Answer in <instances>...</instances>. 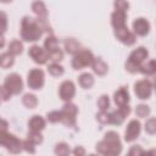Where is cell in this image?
<instances>
[{
    "instance_id": "cell-21",
    "label": "cell",
    "mask_w": 156,
    "mask_h": 156,
    "mask_svg": "<svg viewBox=\"0 0 156 156\" xmlns=\"http://www.w3.org/2000/svg\"><path fill=\"white\" fill-rule=\"evenodd\" d=\"M93 71L98 74V76H104L107 73V65L105 63V61H102L100 57L94 58L93 63H91Z\"/></svg>"
},
{
    "instance_id": "cell-34",
    "label": "cell",
    "mask_w": 156,
    "mask_h": 156,
    "mask_svg": "<svg viewBox=\"0 0 156 156\" xmlns=\"http://www.w3.org/2000/svg\"><path fill=\"white\" fill-rule=\"evenodd\" d=\"M145 130L149 134H156V118H149L145 123Z\"/></svg>"
},
{
    "instance_id": "cell-4",
    "label": "cell",
    "mask_w": 156,
    "mask_h": 156,
    "mask_svg": "<svg viewBox=\"0 0 156 156\" xmlns=\"http://www.w3.org/2000/svg\"><path fill=\"white\" fill-rule=\"evenodd\" d=\"M0 144L12 154H20L23 149V141H21L13 134L7 133L6 130L0 132Z\"/></svg>"
},
{
    "instance_id": "cell-32",
    "label": "cell",
    "mask_w": 156,
    "mask_h": 156,
    "mask_svg": "<svg viewBox=\"0 0 156 156\" xmlns=\"http://www.w3.org/2000/svg\"><path fill=\"white\" fill-rule=\"evenodd\" d=\"M135 115L138 116V117H146V116H149L150 115V108H149V106H146V105H138L136 106V108H135Z\"/></svg>"
},
{
    "instance_id": "cell-16",
    "label": "cell",
    "mask_w": 156,
    "mask_h": 156,
    "mask_svg": "<svg viewBox=\"0 0 156 156\" xmlns=\"http://www.w3.org/2000/svg\"><path fill=\"white\" fill-rule=\"evenodd\" d=\"M115 102L118 107H122V106H126L128 105L129 102V93H128V89L126 87H121L116 93H115Z\"/></svg>"
},
{
    "instance_id": "cell-5",
    "label": "cell",
    "mask_w": 156,
    "mask_h": 156,
    "mask_svg": "<svg viewBox=\"0 0 156 156\" xmlns=\"http://www.w3.org/2000/svg\"><path fill=\"white\" fill-rule=\"evenodd\" d=\"M94 56L91 54V51L82 49L79 52H77L72 60V66L74 69H82L87 66H91L93 61H94Z\"/></svg>"
},
{
    "instance_id": "cell-38",
    "label": "cell",
    "mask_w": 156,
    "mask_h": 156,
    "mask_svg": "<svg viewBox=\"0 0 156 156\" xmlns=\"http://www.w3.org/2000/svg\"><path fill=\"white\" fill-rule=\"evenodd\" d=\"M129 7L128 1L126 0H116L115 1V9L116 10H122V11H127Z\"/></svg>"
},
{
    "instance_id": "cell-39",
    "label": "cell",
    "mask_w": 156,
    "mask_h": 156,
    "mask_svg": "<svg viewBox=\"0 0 156 156\" xmlns=\"http://www.w3.org/2000/svg\"><path fill=\"white\" fill-rule=\"evenodd\" d=\"M145 151L139 146V145H133L132 147H130V150H129V155H141V154H144Z\"/></svg>"
},
{
    "instance_id": "cell-20",
    "label": "cell",
    "mask_w": 156,
    "mask_h": 156,
    "mask_svg": "<svg viewBox=\"0 0 156 156\" xmlns=\"http://www.w3.org/2000/svg\"><path fill=\"white\" fill-rule=\"evenodd\" d=\"M63 44H65V49H66V51H67L68 54L76 55L77 52H79V51L82 50L80 44H79L76 39H73V38H67Z\"/></svg>"
},
{
    "instance_id": "cell-15",
    "label": "cell",
    "mask_w": 156,
    "mask_h": 156,
    "mask_svg": "<svg viewBox=\"0 0 156 156\" xmlns=\"http://www.w3.org/2000/svg\"><path fill=\"white\" fill-rule=\"evenodd\" d=\"M133 29H134V33L136 35H146L150 30V23L145 20V18H136L134 22H133Z\"/></svg>"
},
{
    "instance_id": "cell-26",
    "label": "cell",
    "mask_w": 156,
    "mask_h": 156,
    "mask_svg": "<svg viewBox=\"0 0 156 156\" xmlns=\"http://www.w3.org/2000/svg\"><path fill=\"white\" fill-rule=\"evenodd\" d=\"M44 46H45L48 52H51V51L58 49V41L54 35H49L44 41Z\"/></svg>"
},
{
    "instance_id": "cell-14",
    "label": "cell",
    "mask_w": 156,
    "mask_h": 156,
    "mask_svg": "<svg viewBox=\"0 0 156 156\" xmlns=\"http://www.w3.org/2000/svg\"><path fill=\"white\" fill-rule=\"evenodd\" d=\"M60 98L65 101H69L74 94H76V87L73 84V82L71 80H65L62 82V84L60 85V90H58Z\"/></svg>"
},
{
    "instance_id": "cell-45",
    "label": "cell",
    "mask_w": 156,
    "mask_h": 156,
    "mask_svg": "<svg viewBox=\"0 0 156 156\" xmlns=\"http://www.w3.org/2000/svg\"><path fill=\"white\" fill-rule=\"evenodd\" d=\"M10 1H12V0H1V2H4V4H6V2H10Z\"/></svg>"
},
{
    "instance_id": "cell-13",
    "label": "cell",
    "mask_w": 156,
    "mask_h": 156,
    "mask_svg": "<svg viewBox=\"0 0 156 156\" xmlns=\"http://www.w3.org/2000/svg\"><path fill=\"white\" fill-rule=\"evenodd\" d=\"M129 113H130V107L128 105L118 107V110L110 113V124H116V126L122 124Z\"/></svg>"
},
{
    "instance_id": "cell-23",
    "label": "cell",
    "mask_w": 156,
    "mask_h": 156,
    "mask_svg": "<svg viewBox=\"0 0 156 156\" xmlns=\"http://www.w3.org/2000/svg\"><path fill=\"white\" fill-rule=\"evenodd\" d=\"M79 84H80L82 88L89 89L94 84V77L90 73H83V74L79 76Z\"/></svg>"
},
{
    "instance_id": "cell-22",
    "label": "cell",
    "mask_w": 156,
    "mask_h": 156,
    "mask_svg": "<svg viewBox=\"0 0 156 156\" xmlns=\"http://www.w3.org/2000/svg\"><path fill=\"white\" fill-rule=\"evenodd\" d=\"M140 73L146 76H154L156 74V60H150L146 63H143L139 69Z\"/></svg>"
},
{
    "instance_id": "cell-17",
    "label": "cell",
    "mask_w": 156,
    "mask_h": 156,
    "mask_svg": "<svg viewBox=\"0 0 156 156\" xmlns=\"http://www.w3.org/2000/svg\"><path fill=\"white\" fill-rule=\"evenodd\" d=\"M126 20H127V11L115 10V12L111 16V22L113 28H119L126 26Z\"/></svg>"
},
{
    "instance_id": "cell-30",
    "label": "cell",
    "mask_w": 156,
    "mask_h": 156,
    "mask_svg": "<svg viewBox=\"0 0 156 156\" xmlns=\"http://www.w3.org/2000/svg\"><path fill=\"white\" fill-rule=\"evenodd\" d=\"M27 139H29L30 141H33L35 145L37 144H40L43 141V136H41V134H40L39 130H30L28 133V138Z\"/></svg>"
},
{
    "instance_id": "cell-18",
    "label": "cell",
    "mask_w": 156,
    "mask_h": 156,
    "mask_svg": "<svg viewBox=\"0 0 156 156\" xmlns=\"http://www.w3.org/2000/svg\"><path fill=\"white\" fill-rule=\"evenodd\" d=\"M28 127L30 130H43L45 128V121L41 116L35 115L28 121Z\"/></svg>"
},
{
    "instance_id": "cell-25",
    "label": "cell",
    "mask_w": 156,
    "mask_h": 156,
    "mask_svg": "<svg viewBox=\"0 0 156 156\" xmlns=\"http://www.w3.org/2000/svg\"><path fill=\"white\" fill-rule=\"evenodd\" d=\"M13 62H15L13 55H11L9 51L1 54V56H0V66H1L2 68H9V67H11V66L13 65Z\"/></svg>"
},
{
    "instance_id": "cell-12",
    "label": "cell",
    "mask_w": 156,
    "mask_h": 156,
    "mask_svg": "<svg viewBox=\"0 0 156 156\" xmlns=\"http://www.w3.org/2000/svg\"><path fill=\"white\" fill-rule=\"evenodd\" d=\"M140 129H141L140 122L138 119H132L127 126V129H126V133H124V140L128 141V143L134 141L139 136Z\"/></svg>"
},
{
    "instance_id": "cell-8",
    "label": "cell",
    "mask_w": 156,
    "mask_h": 156,
    "mask_svg": "<svg viewBox=\"0 0 156 156\" xmlns=\"http://www.w3.org/2000/svg\"><path fill=\"white\" fill-rule=\"evenodd\" d=\"M27 83H28V87L30 89H34V90L40 89L44 85V72L39 68L30 69L28 73Z\"/></svg>"
},
{
    "instance_id": "cell-35",
    "label": "cell",
    "mask_w": 156,
    "mask_h": 156,
    "mask_svg": "<svg viewBox=\"0 0 156 156\" xmlns=\"http://www.w3.org/2000/svg\"><path fill=\"white\" fill-rule=\"evenodd\" d=\"M61 119H62V113H61V111H52V112L48 113V121L51 122V123L61 122Z\"/></svg>"
},
{
    "instance_id": "cell-11",
    "label": "cell",
    "mask_w": 156,
    "mask_h": 156,
    "mask_svg": "<svg viewBox=\"0 0 156 156\" xmlns=\"http://www.w3.org/2000/svg\"><path fill=\"white\" fill-rule=\"evenodd\" d=\"M115 35L121 43H123L126 45H133L135 43V35H134V33H132L128 29L127 26L115 28Z\"/></svg>"
},
{
    "instance_id": "cell-44",
    "label": "cell",
    "mask_w": 156,
    "mask_h": 156,
    "mask_svg": "<svg viewBox=\"0 0 156 156\" xmlns=\"http://www.w3.org/2000/svg\"><path fill=\"white\" fill-rule=\"evenodd\" d=\"M149 154H156V150H150V151H147Z\"/></svg>"
},
{
    "instance_id": "cell-10",
    "label": "cell",
    "mask_w": 156,
    "mask_h": 156,
    "mask_svg": "<svg viewBox=\"0 0 156 156\" xmlns=\"http://www.w3.org/2000/svg\"><path fill=\"white\" fill-rule=\"evenodd\" d=\"M28 55L33 58V61L35 63H39V65H44L49 60V52L46 51V49H43L39 45L30 46L29 51H28Z\"/></svg>"
},
{
    "instance_id": "cell-28",
    "label": "cell",
    "mask_w": 156,
    "mask_h": 156,
    "mask_svg": "<svg viewBox=\"0 0 156 156\" xmlns=\"http://www.w3.org/2000/svg\"><path fill=\"white\" fill-rule=\"evenodd\" d=\"M48 71L54 77H58V76L63 74V67L61 65H58V62H52L51 65H49L48 66Z\"/></svg>"
},
{
    "instance_id": "cell-36",
    "label": "cell",
    "mask_w": 156,
    "mask_h": 156,
    "mask_svg": "<svg viewBox=\"0 0 156 156\" xmlns=\"http://www.w3.org/2000/svg\"><path fill=\"white\" fill-rule=\"evenodd\" d=\"M96 119L100 122V123H110V113H107V111H100L98 115H96Z\"/></svg>"
},
{
    "instance_id": "cell-31",
    "label": "cell",
    "mask_w": 156,
    "mask_h": 156,
    "mask_svg": "<svg viewBox=\"0 0 156 156\" xmlns=\"http://www.w3.org/2000/svg\"><path fill=\"white\" fill-rule=\"evenodd\" d=\"M98 106L100 108V111H107L108 106H110V100L107 95H101L98 100Z\"/></svg>"
},
{
    "instance_id": "cell-19",
    "label": "cell",
    "mask_w": 156,
    "mask_h": 156,
    "mask_svg": "<svg viewBox=\"0 0 156 156\" xmlns=\"http://www.w3.org/2000/svg\"><path fill=\"white\" fill-rule=\"evenodd\" d=\"M32 10L33 12L38 16V18H46L48 16V10H46V6L43 1L40 0H35L33 4H32Z\"/></svg>"
},
{
    "instance_id": "cell-27",
    "label": "cell",
    "mask_w": 156,
    "mask_h": 156,
    "mask_svg": "<svg viewBox=\"0 0 156 156\" xmlns=\"http://www.w3.org/2000/svg\"><path fill=\"white\" fill-rule=\"evenodd\" d=\"M22 51H23V44L20 40H12L9 44V52L11 55L16 56V55H20Z\"/></svg>"
},
{
    "instance_id": "cell-3",
    "label": "cell",
    "mask_w": 156,
    "mask_h": 156,
    "mask_svg": "<svg viewBox=\"0 0 156 156\" xmlns=\"http://www.w3.org/2000/svg\"><path fill=\"white\" fill-rule=\"evenodd\" d=\"M147 55H149V51L144 46H139L138 49L132 51V54L129 55V57L126 62V69L129 71L130 73L139 72L140 66L143 65V62L147 57Z\"/></svg>"
},
{
    "instance_id": "cell-1",
    "label": "cell",
    "mask_w": 156,
    "mask_h": 156,
    "mask_svg": "<svg viewBox=\"0 0 156 156\" xmlns=\"http://www.w3.org/2000/svg\"><path fill=\"white\" fill-rule=\"evenodd\" d=\"M96 151L102 154V155H107V156H115L121 154L122 151V144L119 140V135L116 132H107L105 134L104 140H101L100 143L96 144Z\"/></svg>"
},
{
    "instance_id": "cell-29",
    "label": "cell",
    "mask_w": 156,
    "mask_h": 156,
    "mask_svg": "<svg viewBox=\"0 0 156 156\" xmlns=\"http://www.w3.org/2000/svg\"><path fill=\"white\" fill-rule=\"evenodd\" d=\"M55 154L56 155H60V156H66L69 154V147L67 144L65 143H60L55 146Z\"/></svg>"
},
{
    "instance_id": "cell-37",
    "label": "cell",
    "mask_w": 156,
    "mask_h": 156,
    "mask_svg": "<svg viewBox=\"0 0 156 156\" xmlns=\"http://www.w3.org/2000/svg\"><path fill=\"white\" fill-rule=\"evenodd\" d=\"M34 143L33 141H30L29 139H26L24 141H23V149L27 151V152H29V154H34L35 152V147H34Z\"/></svg>"
},
{
    "instance_id": "cell-6",
    "label": "cell",
    "mask_w": 156,
    "mask_h": 156,
    "mask_svg": "<svg viewBox=\"0 0 156 156\" xmlns=\"http://www.w3.org/2000/svg\"><path fill=\"white\" fill-rule=\"evenodd\" d=\"M77 112H78L77 106H76L74 104L67 101V102L63 105L62 110H61V113H62V119H61V122H62L66 127H69V128L74 127V126H76V115H77Z\"/></svg>"
},
{
    "instance_id": "cell-40",
    "label": "cell",
    "mask_w": 156,
    "mask_h": 156,
    "mask_svg": "<svg viewBox=\"0 0 156 156\" xmlns=\"http://www.w3.org/2000/svg\"><path fill=\"white\" fill-rule=\"evenodd\" d=\"M1 98H2V101H6V100H9V98H11L10 91L7 89H5L4 87L1 88Z\"/></svg>"
},
{
    "instance_id": "cell-43",
    "label": "cell",
    "mask_w": 156,
    "mask_h": 156,
    "mask_svg": "<svg viewBox=\"0 0 156 156\" xmlns=\"http://www.w3.org/2000/svg\"><path fill=\"white\" fill-rule=\"evenodd\" d=\"M1 123H2V126H1V130H6V128H7V123H6V121L2 119Z\"/></svg>"
},
{
    "instance_id": "cell-24",
    "label": "cell",
    "mask_w": 156,
    "mask_h": 156,
    "mask_svg": "<svg viewBox=\"0 0 156 156\" xmlns=\"http://www.w3.org/2000/svg\"><path fill=\"white\" fill-rule=\"evenodd\" d=\"M22 102H23V105H24L26 107H28V108H34V107L38 105V99H37L35 95L28 93V94H24V95H23Z\"/></svg>"
},
{
    "instance_id": "cell-2",
    "label": "cell",
    "mask_w": 156,
    "mask_h": 156,
    "mask_svg": "<svg viewBox=\"0 0 156 156\" xmlns=\"http://www.w3.org/2000/svg\"><path fill=\"white\" fill-rule=\"evenodd\" d=\"M43 28L38 21V18L23 17L21 22V37L26 41H37L43 35Z\"/></svg>"
},
{
    "instance_id": "cell-33",
    "label": "cell",
    "mask_w": 156,
    "mask_h": 156,
    "mask_svg": "<svg viewBox=\"0 0 156 156\" xmlns=\"http://www.w3.org/2000/svg\"><path fill=\"white\" fill-rule=\"evenodd\" d=\"M62 58H63V52L60 50V48L49 52V60H51L52 62H60Z\"/></svg>"
},
{
    "instance_id": "cell-7",
    "label": "cell",
    "mask_w": 156,
    "mask_h": 156,
    "mask_svg": "<svg viewBox=\"0 0 156 156\" xmlns=\"http://www.w3.org/2000/svg\"><path fill=\"white\" fill-rule=\"evenodd\" d=\"M5 89H7L10 91L11 95H17L22 91L23 89V82H22V78L21 76H18L17 73H12V74H9L4 82V85H2Z\"/></svg>"
},
{
    "instance_id": "cell-46",
    "label": "cell",
    "mask_w": 156,
    "mask_h": 156,
    "mask_svg": "<svg viewBox=\"0 0 156 156\" xmlns=\"http://www.w3.org/2000/svg\"><path fill=\"white\" fill-rule=\"evenodd\" d=\"M154 84H155V89H156V79L154 80Z\"/></svg>"
},
{
    "instance_id": "cell-9",
    "label": "cell",
    "mask_w": 156,
    "mask_h": 156,
    "mask_svg": "<svg viewBox=\"0 0 156 156\" xmlns=\"http://www.w3.org/2000/svg\"><path fill=\"white\" fill-rule=\"evenodd\" d=\"M151 91H152V85H151V83L147 79L138 80L134 84V93L141 100L149 99L150 95H151Z\"/></svg>"
},
{
    "instance_id": "cell-42",
    "label": "cell",
    "mask_w": 156,
    "mask_h": 156,
    "mask_svg": "<svg viewBox=\"0 0 156 156\" xmlns=\"http://www.w3.org/2000/svg\"><path fill=\"white\" fill-rule=\"evenodd\" d=\"M1 20H2V34L5 33V30H6V15L4 13V12H1Z\"/></svg>"
},
{
    "instance_id": "cell-41",
    "label": "cell",
    "mask_w": 156,
    "mask_h": 156,
    "mask_svg": "<svg viewBox=\"0 0 156 156\" xmlns=\"http://www.w3.org/2000/svg\"><path fill=\"white\" fill-rule=\"evenodd\" d=\"M73 154H74V155H78V156H79V155H84V154H85V150H84L82 146H78V147H76V149L73 150Z\"/></svg>"
}]
</instances>
